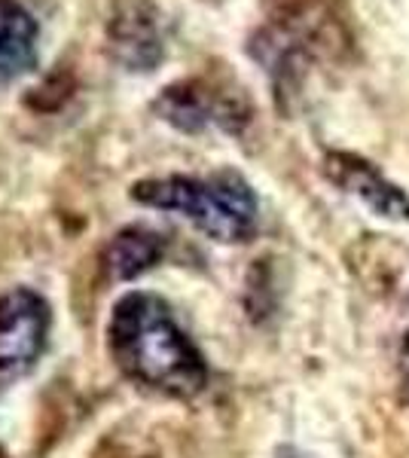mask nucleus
<instances>
[{
    "label": "nucleus",
    "instance_id": "nucleus-1",
    "mask_svg": "<svg viewBox=\"0 0 409 458\" xmlns=\"http://www.w3.org/2000/svg\"><path fill=\"white\" fill-rule=\"evenodd\" d=\"M107 345L116 367L147 388L192 397L208 382L202 354L177 327L166 302L153 293H125L116 302Z\"/></svg>",
    "mask_w": 409,
    "mask_h": 458
},
{
    "label": "nucleus",
    "instance_id": "nucleus-9",
    "mask_svg": "<svg viewBox=\"0 0 409 458\" xmlns=\"http://www.w3.org/2000/svg\"><path fill=\"white\" fill-rule=\"evenodd\" d=\"M400 370H404V388L409 394V334H406V343H404V358H400Z\"/></svg>",
    "mask_w": 409,
    "mask_h": 458
},
{
    "label": "nucleus",
    "instance_id": "nucleus-8",
    "mask_svg": "<svg viewBox=\"0 0 409 458\" xmlns=\"http://www.w3.org/2000/svg\"><path fill=\"white\" fill-rule=\"evenodd\" d=\"M162 257V235L150 233V229H123L114 235V242L104 250V266L116 282H129L147 272Z\"/></svg>",
    "mask_w": 409,
    "mask_h": 458
},
{
    "label": "nucleus",
    "instance_id": "nucleus-7",
    "mask_svg": "<svg viewBox=\"0 0 409 458\" xmlns=\"http://www.w3.org/2000/svg\"><path fill=\"white\" fill-rule=\"evenodd\" d=\"M37 62V21L19 0H0V83L19 80Z\"/></svg>",
    "mask_w": 409,
    "mask_h": 458
},
{
    "label": "nucleus",
    "instance_id": "nucleus-5",
    "mask_svg": "<svg viewBox=\"0 0 409 458\" xmlns=\"http://www.w3.org/2000/svg\"><path fill=\"white\" fill-rule=\"evenodd\" d=\"M107 47L125 71H153L166 58L159 13L144 0L120 6L107 21Z\"/></svg>",
    "mask_w": 409,
    "mask_h": 458
},
{
    "label": "nucleus",
    "instance_id": "nucleus-6",
    "mask_svg": "<svg viewBox=\"0 0 409 458\" xmlns=\"http://www.w3.org/2000/svg\"><path fill=\"white\" fill-rule=\"evenodd\" d=\"M327 177L339 183L345 193L358 196L367 208L379 217L409 220V199L397 183H391L373 162L354 157V153H330L327 157Z\"/></svg>",
    "mask_w": 409,
    "mask_h": 458
},
{
    "label": "nucleus",
    "instance_id": "nucleus-4",
    "mask_svg": "<svg viewBox=\"0 0 409 458\" xmlns=\"http://www.w3.org/2000/svg\"><path fill=\"white\" fill-rule=\"evenodd\" d=\"M153 110L159 120L175 125L177 131H187V135H199L211 123L223 125L226 131H239V125L248 120V110L235 105V98L214 95V89H208L199 80H181V83L166 86L153 101Z\"/></svg>",
    "mask_w": 409,
    "mask_h": 458
},
{
    "label": "nucleus",
    "instance_id": "nucleus-2",
    "mask_svg": "<svg viewBox=\"0 0 409 458\" xmlns=\"http://www.w3.org/2000/svg\"><path fill=\"white\" fill-rule=\"evenodd\" d=\"M132 199L147 208L177 211L223 245L248 242L257 229V196L242 174L217 172L199 177H147L132 187Z\"/></svg>",
    "mask_w": 409,
    "mask_h": 458
},
{
    "label": "nucleus",
    "instance_id": "nucleus-3",
    "mask_svg": "<svg viewBox=\"0 0 409 458\" xmlns=\"http://www.w3.org/2000/svg\"><path fill=\"white\" fill-rule=\"evenodd\" d=\"M49 336V306L34 291L0 297V386H13L40 360Z\"/></svg>",
    "mask_w": 409,
    "mask_h": 458
}]
</instances>
